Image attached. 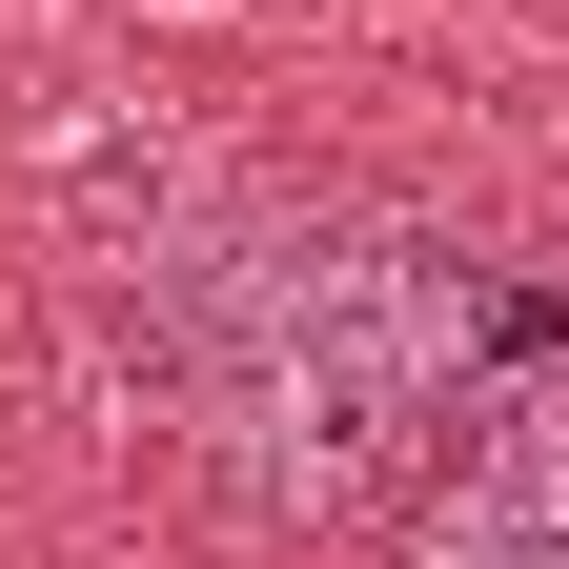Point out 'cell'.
I'll list each match as a JSON object with an SVG mask.
<instances>
[{
  "label": "cell",
  "instance_id": "1",
  "mask_svg": "<svg viewBox=\"0 0 569 569\" xmlns=\"http://www.w3.org/2000/svg\"><path fill=\"white\" fill-rule=\"evenodd\" d=\"M488 326H509V284L427 224H203L142 264L122 306V367L163 407V448L203 488H244V509H346L407 427H448Z\"/></svg>",
  "mask_w": 569,
  "mask_h": 569
},
{
  "label": "cell",
  "instance_id": "2",
  "mask_svg": "<svg viewBox=\"0 0 569 569\" xmlns=\"http://www.w3.org/2000/svg\"><path fill=\"white\" fill-rule=\"evenodd\" d=\"M407 569H569V346L509 367L448 427V468H427V509H407Z\"/></svg>",
  "mask_w": 569,
  "mask_h": 569
}]
</instances>
